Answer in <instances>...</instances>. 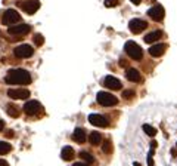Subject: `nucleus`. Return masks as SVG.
<instances>
[{
	"label": "nucleus",
	"mask_w": 177,
	"mask_h": 166,
	"mask_svg": "<svg viewBox=\"0 0 177 166\" xmlns=\"http://www.w3.org/2000/svg\"><path fill=\"white\" fill-rule=\"evenodd\" d=\"M148 15L152 19H155V21H161V19L164 18L165 12H164V8H162L161 5H155V6H152V8L148 11Z\"/></svg>",
	"instance_id": "f8f14e48"
},
{
	"label": "nucleus",
	"mask_w": 177,
	"mask_h": 166,
	"mask_svg": "<svg viewBox=\"0 0 177 166\" xmlns=\"http://www.w3.org/2000/svg\"><path fill=\"white\" fill-rule=\"evenodd\" d=\"M8 95L12 99H27L30 96V91L28 89H9Z\"/></svg>",
	"instance_id": "ddd939ff"
},
{
	"label": "nucleus",
	"mask_w": 177,
	"mask_h": 166,
	"mask_svg": "<svg viewBox=\"0 0 177 166\" xmlns=\"http://www.w3.org/2000/svg\"><path fill=\"white\" fill-rule=\"evenodd\" d=\"M72 138H74L75 143L83 144V143L87 139V136H86V130L81 129V128H77V129L74 130V133H72Z\"/></svg>",
	"instance_id": "dca6fc26"
},
{
	"label": "nucleus",
	"mask_w": 177,
	"mask_h": 166,
	"mask_svg": "<svg viewBox=\"0 0 177 166\" xmlns=\"http://www.w3.org/2000/svg\"><path fill=\"white\" fill-rule=\"evenodd\" d=\"M130 2H131V3H134V5H139L142 0H130Z\"/></svg>",
	"instance_id": "2f4dec72"
},
{
	"label": "nucleus",
	"mask_w": 177,
	"mask_h": 166,
	"mask_svg": "<svg viewBox=\"0 0 177 166\" xmlns=\"http://www.w3.org/2000/svg\"><path fill=\"white\" fill-rule=\"evenodd\" d=\"M143 130H145V133H148L149 136H155V135H157V129H155L154 126H151V125H143Z\"/></svg>",
	"instance_id": "b1692460"
},
{
	"label": "nucleus",
	"mask_w": 177,
	"mask_h": 166,
	"mask_svg": "<svg viewBox=\"0 0 177 166\" xmlns=\"http://www.w3.org/2000/svg\"><path fill=\"white\" fill-rule=\"evenodd\" d=\"M33 54H34V49L30 45H19L14 51V55L18 58H30Z\"/></svg>",
	"instance_id": "1a4fd4ad"
},
{
	"label": "nucleus",
	"mask_w": 177,
	"mask_h": 166,
	"mask_svg": "<svg viewBox=\"0 0 177 166\" xmlns=\"http://www.w3.org/2000/svg\"><path fill=\"white\" fill-rule=\"evenodd\" d=\"M124 49H125L127 55L130 56L131 59L139 61V59H142V56H143V51H142V48L136 43V42H133V40H128V42L124 45Z\"/></svg>",
	"instance_id": "f03ea898"
},
{
	"label": "nucleus",
	"mask_w": 177,
	"mask_h": 166,
	"mask_svg": "<svg viewBox=\"0 0 177 166\" xmlns=\"http://www.w3.org/2000/svg\"><path fill=\"white\" fill-rule=\"evenodd\" d=\"M24 111L28 116H34V114L41 111V104L38 101H35V99H30V101H27L24 104Z\"/></svg>",
	"instance_id": "0eeeda50"
},
{
	"label": "nucleus",
	"mask_w": 177,
	"mask_h": 166,
	"mask_svg": "<svg viewBox=\"0 0 177 166\" xmlns=\"http://www.w3.org/2000/svg\"><path fill=\"white\" fill-rule=\"evenodd\" d=\"M6 135L10 138V136H14V132H12V130H8V133H6Z\"/></svg>",
	"instance_id": "7c9ffc66"
},
{
	"label": "nucleus",
	"mask_w": 177,
	"mask_h": 166,
	"mask_svg": "<svg viewBox=\"0 0 177 166\" xmlns=\"http://www.w3.org/2000/svg\"><path fill=\"white\" fill-rule=\"evenodd\" d=\"M19 21H22L21 18V15L18 14L15 9H8L4 14H3V18H2V22L4 24V25H16L19 24Z\"/></svg>",
	"instance_id": "7ed1b4c3"
},
{
	"label": "nucleus",
	"mask_w": 177,
	"mask_h": 166,
	"mask_svg": "<svg viewBox=\"0 0 177 166\" xmlns=\"http://www.w3.org/2000/svg\"><path fill=\"white\" fill-rule=\"evenodd\" d=\"M96 99L100 105L104 107H112V105H117L118 104V99L109 92H98L96 95Z\"/></svg>",
	"instance_id": "20e7f679"
},
{
	"label": "nucleus",
	"mask_w": 177,
	"mask_h": 166,
	"mask_svg": "<svg viewBox=\"0 0 177 166\" xmlns=\"http://www.w3.org/2000/svg\"><path fill=\"white\" fill-rule=\"evenodd\" d=\"M0 166H9V163H8L6 160H2V159H0Z\"/></svg>",
	"instance_id": "c85d7f7f"
},
{
	"label": "nucleus",
	"mask_w": 177,
	"mask_h": 166,
	"mask_svg": "<svg viewBox=\"0 0 177 166\" xmlns=\"http://www.w3.org/2000/svg\"><path fill=\"white\" fill-rule=\"evenodd\" d=\"M134 95H136V92H134V91L128 89V91H124V92H123V98H125V99H131Z\"/></svg>",
	"instance_id": "a878e982"
},
{
	"label": "nucleus",
	"mask_w": 177,
	"mask_h": 166,
	"mask_svg": "<svg viewBox=\"0 0 177 166\" xmlns=\"http://www.w3.org/2000/svg\"><path fill=\"white\" fill-rule=\"evenodd\" d=\"M3 128H4V122L0 120V130H3Z\"/></svg>",
	"instance_id": "c756f323"
},
{
	"label": "nucleus",
	"mask_w": 177,
	"mask_h": 166,
	"mask_svg": "<svg viewBox=\"0 0 177 166\" xmlns=\"http://www.w3.org/2000/svg\"><path fill=\"white\" fill-rule=\"evenodd\" d=\"M146 27H148V22L143 21V19H139V18H134V19H131V21L128 22V28H130V31L134 33V34L142 33Z\"/></svg>",
	"instance_id": "6e6552de"
},
{
	"label": "nucleus",
	"mask_w": 177,
	"mask_h": 166,
	"mask_svg": "<svg viewBox=\"0 0 177 166\" xmlns=\"http://www.w3.org/2000/svg\"><path fill=\"white\" fill-rule=\"evenodd\" d=\"M80 157H81L86 163H93V162H94V157H93L92 154H88L87 151H81V153H80Z\"/></svg>",
	"instance_id": "5701e85b"
},
{
	"label": "nucleus",
	"mask_w": 177,
	"mask_h": 166,
	"mask_svg": "<svg viewBox=\"0 0 177 166\" xmlns=\"http://www.w3.org/2000/svg\"><path fill=\"white\" fill-rule=\"evenodd\" d=\"M176 146H177V144H176Z\"/></svg>",
	"instance_id": "72a5a7b5"
},
{
	"label": "nucleus",
	"mask_w": 177,
	"mask_h": 166,
	"mask_svg": "<svg viewBox=\"0 0 177 166\" xmlns=\"http://www.w3.org/2000/svg\"><path fill=\"white\" fill-rule=\"evenodd\" d=\"M30 31H31V25H28V24H16V25L9 27V30H8V33L10 36H25Z\"/></svg>",
	"instance_id": "423d86ee"
},
{
	"label": "nucleus",
	"mask_w": 177,
	"mask_h": 166,
	"mask_svg": "<svg viewBox=\"0 0 177 166\" xmlns=\"http://www.w3.org/2000/svg\"><path fill=\"white\" fill-rule=\"evenodd\" d=\"M4 82L9 85H28L31 83V74L22 68H12L8 73Z\"/></svg>",
	"instance_id": "f257e3e1"
},
{
	"label": "nucleus",
	"mask_w": 177,
	"mask_h": 166,
	"mask_svg": "<svg viewBox=\"0 0 177 166\" xmlns=\"http://www.w3.org/2000/svg\"><path fill=\"white\" fill-rule=\"evenodd\" d=\"M18 8H21L25 14L28 15H34L35 12L40 9V2L38 0H27V2H19L16 3Z\"/></svg>",
	"instance_id": "39448f33"
},
{
	"label": "nucleus",
	"mask_w": 177,
	"mask_h": 166,
	"mask_svg": "<svg viewBox=\"0 0 177 166\" xmlns=\"http://www.w3.org/2000/svg\"><path fill=\"white\" fill-rule=\"evenodd\" d=\"M102 150H104L105 154H111L112 153V143H111V139H105L102 143Z\"/></svg>",
	"instance_id": "4be33fe9"
},
{
	"label": "nucleus",
	"mask_w": 177,
	"mask_h": 166,
	"mask_svg": "<svg viewBox=\"0 0 177 166\" xmlns=\"http://www.w3.org/2000/svg\"><path fill=\"white\" fill-rule=\"evenodd\" d=\"M162 36V31H159V30H155V31H152V33H148L146 36H145V42L146 43H155L157 40H159Z\"/></svg>",
	"instance_id": "a211bd4d"
},
{
	"label": "nucleus",
	"mask_w": 177,
	"mask_h": 166,
	"mask_svg": "<svg viewBox=\"0 0 177 166\" xmlns=\"http://www.w3.org/2000/svg\"><path fill=\"white\" fill-rule=\"evenodd\" d=\"M165 49H167V45H165V43H159V45H152V46L149 48V54H151L152 56H155V58H159V56L164 55Z\"/></svg>",
	"instance_id": "4468645a"
},
{
	"label": "nucleus",
	"mask_w": 177,
	"mask_h": 166,
	"mask_svg": "<svg viewBox=\"0 0 177 166\" xmlns=\"http://www.w3.org/2000/svg\"><path fill=\"white\" fill-rule=\"evenodd\" d=\"M6 111H8V114L10 116V117H19V108H18V105L15 104H9L8 107H6Z\"/></svg>",
	"instance_id": "aec40b11"
},
{
	"label": "nucleus",
	"mask_w": 177,
	"mask_h": 166,
	"mask_svg": "<svg viewBox=\"0 0 177 166\" xmlns=\"http://www.w3.org/2000/svg\"><path fill=\"white\" fill-rule=\"evenodd\" d=\"M12 151V146L9 143H4V141H0V154H8Z\"/></svg>",
	"instance_id": "412c9836"
},
{
	"label": "nucleus",
	"mask_w": 177,
	"mask_h": 166,
	"mask_svg": "<svg viewBox=\"0 0 177 166\" xmlns=\"http://www.w3.org/2000/svg\"><path fill=\"white\" fill-rule=\"evenodd\" d=\"M88 141H90L92 146H99V144L102 143V135L94 130V132H92V133L88 135Z\"/></svg>",
	"instance_id": "6ab92c4d"
},
{
	"label": "nucleus",
	"mask_w": 177,
	"mask_h": 166,
	"mask_svg": "<svg viewBox=\"0 0 177 166\" xmlns=\"http://www.w3.org/2000/svg\"><path fill=\"white\" fill-rule=\"evenodd\" d=\"M74 166H87L86 163H74Z\"/></svg>",
	"instance_id": "473e14b6"
},
{
	"label": "nucleus",
	"mask_w": 177,
	"mask_h": 166,
	"mask_svg": "<svg viewBox=\"0 0 177 166\" xmlns=\"http://www.w3.org/2000/svg\"><path fill=\"white\" fill-rule=\"evenodd\" d=\"M88 122L93 125V126H99V128H106L109 125L108 119H105L104 116L100 114H90L88 116Z\"/></svg>",
	"instance_id": "9b49d317"
},
{
	"label": "nucleus",
	"mask_w": 177,
	"mask_h": 166,
	"mask_svg": "<svg viewBox=\"0 0 177 166\" xmlns=\"http://www.w3.org/2000/svg\"><path fill=\"white\" fill-rule=\"evenodd\" d=\"M74 156H75V151H74V148L70 147V146H65V147L62 148V151H61V157H62L64 160H67V162L72 160Z\"/></svg>",
	"instance_id": "f3484780"
},
{
	"label": "nucleus",
	"mask_w": 177,
	"mask_h": 166,
	"mask_svg": "<svg viewBox=\"0 0 177 166\" xmlns=\"http://www.w3.org/2000/svg\"><path fill=\"white\" fill-rule=\"evenodd\" d=\"M152 156H154V148H151V151H149V156H148V166H154V159H152Z\"/></svg>",
	"instance_id": "bb28decb"
},
{
	"label": "nucleus",
	"mask_w": 177,
	"mask_h": 166,
	"mask_svg": "<svg viewBox=\"0 0 177 166\" xmlns=\"http://www.w3.org/2000/svg\"><path fill=\"white\" fill-rule=\"evenodd\" d=\"M125 76H127V79H128L130 82H133V83H140L142 82V76L139 74V71H137L136 68H128L127 73H125Z\"/></svg>",
	"instance_id": "2eb2a0df"
},
{
	"label": "nucleus",
	"mask_w": 177,
	"mask_h": 166,
	"mask_svg": "<svg viewBox=\"0 0 177 166\" xmlns=\"http://www.w3.org/2000/svg\"><path fill=\"white\" fill-rule=\"evenodd\" d=\"M104 85H105L108 89H112V91H120V89L123 88L121 80H118V79L114 77V76H106L105 80H104Z\"/></svg>",
	"instance_id": "9d476101"
},
{
	"label": "nucleus",
	"mask_w": 177,
	"mask_h": 166,
	"mask_svg": "<svg viewBox=\"0 0 177 166\" xmlns=\"http://www.w3.org/2000/svg\"><path fill=\"white\" fill-rule=\"evenodd\" d=\"M118 5V0H105V6L111 8V6H117Z\"/></svg>",
	"instance_id": "cd10ccee"
},
{
	"label": "nucleus",
	"mask_w": 177,
	"mask_h": 166,
	"mask_svg": "<svg viewBox=\"0 0 177 166\" xmlns=\"http://www.w3.org/2000/svg\"><path fill=\"white\" fill-rule=\"evenodd\" d=\"M33 40H34V45H35V46H41V45L44 43V37L41 36V34H35Z\"/></svg>",
	"instance_id": "393cba45"
}]
</instances>
